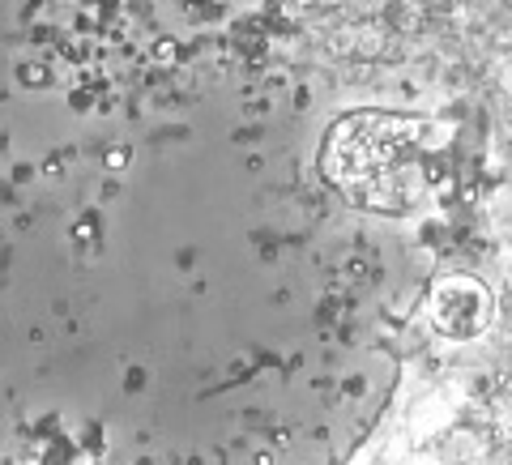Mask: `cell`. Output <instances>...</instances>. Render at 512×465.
Listing matches in <instances>:
<instances>
[{"label": "cell", "mask_w": 512, "mask_h": 465, "mask_svg": "<svg viewBox=\"0 0 512 465\" xmlns=\"http://www.w3.org/2000/svg\"><path fill=\"white\" fill-rule=\"evenodd\" d=\"M431 316H436V325L448 333V338H474V333L487 325L491 303H487V291L478 282H470V278H448V282L436 286Z\"/></svg>", "instance_id": "7a4b0ae2"}, {"label": "cell", "mask_w": 512, "mask_h": 465, "mask_svg": "<svg viewBox=\"0 0 512 465\" xmlns=\"http://www.w3.org/2000/svg\"><path fill=\"white\" fill-rule=\"evenodd\" d=\"M423 128L393 116H350L333 128L325 167L329 175L372 210H406L419 201V154Z\"/></svg>", "instance_id": "6da1fadb"}]
</instances>
